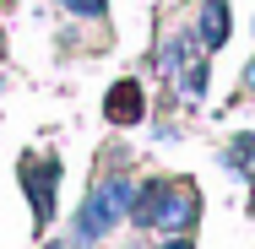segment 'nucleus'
Instances as JSON below:
<instances>
[{
  "instance_id": "obj_3",
  "label": "nucleus",
  "mask_w": 255,
  "mask_h": 249,
  "mask_svg": "<svg viewBox=\"0 0 255 249\" xmlns=\"http://www.w3.org/2000/svg\"><path fill=\"white\" fill-rule=\"evenodd\" d=\"M103 114H109V125H141L147 119V92H141V82H114L109 87V98H103Z\"/></svg>"
},
{
  "instance_id": "obj_5",
  "label": "nucleus",
  "mask_w": 255,
  "mask_h": 249,
  "mask_svg": "<svg viewBox=\"0 0 255 249\" xmlns=\"http://www.w3.org/2000/svg\"><path fill=\"white\" fill-rule=\"evenodd\" d=\"M228 33H234V11H228V0H201V16H196V38H201L206 54H217L228 44Z\"/></svg>"
},
{
  "instance_id": "obj_8",
  "label": "nucleus",
  "mask_w": 255,
  "mask_h": 249,
  "mask_svg": "<svg viewBox=\"0 0 255 249\" xmlns=\"http://www.w3.org/2000/svg\"><path fill=\"white\" fill-rule=\"evenodd\" d=\"M71 16H87V22H103V11H109V0H60Z\"/></svg>"
},
{
  "instance_id": "obj_10",
  "label": "nucleus",
  "mask_w": 255,
  "mask_h": 249,
  "mask_svg": "<svg viewBox=\"0 0 255 249\" xmlns=\"http://www.w3.org/2000/svg\"><path fill=\"white\" fill-rule=\"evenodd\" d=\"M163 249H196V244H190V239H174V244H163Z\"/></svg>"
},
{
  "instance_id": "obj_9",
  "label": "nucleus",
  "mask_w": 255,
  "mask_h": 249,
  "mask_svg": "<svg viewBox=\"0 0 255 249\" xmlns=\"http://www.w3.org/2000/svg\"><path fill=\"white\" fill-rule=\"evenodd\" d=\"M245 87H250V92H255V60H250V65H245Z\"/></svg>"
},
{
  "instance_id": "obj_4",
  "label": "nucleus",
  "mask_w": 255,
  "mask_h": 249,
  "mask_svg": "<svg viewBox=\"0 0 255 249\" xmlns=\"http://www.w3.org/2000/svg\"><path fill=\"white\" fill-rule=\"evenodd\" d=\"M196 217H201V195H196V184L174 179V184H168V206H163V228H168V233H190Z\"/></svg>"
},
{
  "instance_id": "obj_1",
  "label": "nucleus",
  "mask_w": 255,
  "mask_h": 249,
  "mask_svg": "<svg viewBox=\"0 0 255 249\" xmlns=\"http://www.w3.org/2000/svg\"><path fill=\"white\" fill-rule=\"evenodd\" d=\"M130 200H136L130 179H103L98 190L87 195V206L76 211V244H98L114 222H125V217H130Z\"/></svg>"
},
{
  "instance_id": "obj_2",
  "label": "nucleus",
  "mask_w": 255,
  "mask_h": 249,
  "mask_svg": "<svg viewBox=\"0 0 255 249\" xmlns=\"http://www.w3.org/2000/svg\"><path fill=\"white\" fill-rule=\"evenodd\" d=\"M22 190H27V206H33V217H38V228H49L54 222V195H60V157L54 152H27L22 157Z\"/></svg>"
},
{
  "instance_id": "obj_6",
  "label": "nucleus",
  "mask_w": 255,
  "mask_h": 249,
  "mask_svg": "<svg viewBox=\"0 0 255 249\" xmlns=\"http://www.w3.org/2000/svg\"><path fill=\"white\" fill-rule=\"evenodd\" d=\"M168 184H174V179H147V184L136 190V200H130V222H136V228H163Z\"/></svg>"
},
{
  "instance_id": "obj_7",
  "label": "nucleus",
  "mask_w": 255,
  "mask_h": 249,
  "mask_svg": "<svg viewBox=\"0 0 255 249\" xmlns=\"http://www.w3.org/2000/svg\"><path fill=\"white\" fill-rule=\"evenodd\" d=\"M223 168H234L239 179H255V136H234L223 147Z\"/></svg>"
}]
</instances>
